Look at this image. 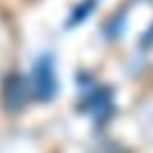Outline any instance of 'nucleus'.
<instances>
[{
	"instance_id": "obj_2",
	"label": "nucleus",
	"mask_w": 153,
	"mask_h": 153,
	"mask_svg": "<svg viewBox=\"0 0 153 153\" xmlns=\"http://www.w3.org/2000/svg\"><path fill=\"white\" fill-rule=\"evenodd\" d=\"M30 93V84L25 76L18 71H9L2 78L0 85V98L4 107L9 112H18L25 107Z\"/></svg>"
},
{
	"instance_id": "obj_1",
	"label": "nucleus",
	"mask_w": 153,
	"mask_h": 153,
	"mask_svg": "<svg viewBox=\"0 0 153 153\" xmlns=\"http://www.w3.org/2000/svg\"><path fill=\"white\" fill-rule=\"evenodd\" d=\"M29 84H30V93L36 100L46 102V100L53 98V94L57 91V78H55V71H53L52 55L45 53L34 61Z\"/></svg>"
},
{
	"instance_id": "obj_4",
	"label": "nucleus",
	"mask_w": 153,
	"mask_h": 153,
	"mask_svg": "<svg viewBox=\"0 0 153 153\" xmlns=\"http://www.w3.org/2000/svg\"><path fill=\"white\" fill-rule=\"evenodd\" d=\"M94 7V0H82L80 4H76L70 14V20H68V25H73V23H78L82 22Z\"/></svg>"
},
{
	"instance_id": "obj_3",
	"label": "nucleus",
	"mask_w": 153,
	"mask_h": 153,
	"mask_svg": "<svg viewBox=\"0 0 153 153\" xmlns=\"http://www.w3.org/2000/svg\"><path fill=\"white\" fill-rule=\"evenodd\" d=\"M84 96V107L89 114L93 116L98 123L105 121L111 112L114 111V100H112V91L103 85H89Z\"/></svg>"
}]
</instances>
